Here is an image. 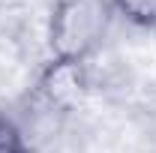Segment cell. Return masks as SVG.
Segmentation results:
<instances>
[{
  "instance_id": "6da1fadb",
  "label": "cell",
  "mask_w": 156,
  "mask_h": 153,
  "mask_svg": "<svg viewBox=\"0 0 156 153\" xmlns=\"http://www.w3.org/2000/svg\"><path fill=\"white\" fill-rule=\"evenodd\" d=\"M108 0H57L48 21V42L54 57L63 60H87L108 33L111 24Z\"/></svg>"
},
{
  "instance_id": "7a4b0ae2",
  "label": "cell",
  "mask_w": 156,
  "mask_h": 153,
  "mask_svg": "<svg viewBox=\"0 0 156 153\" xmlns=\"http://www.w3.org/2000/svg\"><path fill=\"white\" fill-rule=\"evenodd\" d=\"M87 90V69L84 60L54 57L39 78V93L57 108H72Z\"/></svg>"
},
{
  "instance_id": "3957f363",
  "label": "cell",
  "mask_w": 156,
  "mask_h": 153,
  "mask_svg": "<svg viewBox=\"0 0 156 153\" xmlns=\"http://www.w3.org/2000/svg\"><path fill=\"white\" fill-rule=\"evenodd\" d=\"M114 15L135 27H156V0H108Z\"/></svg>"
},
{
  "instance_id": "277c9868",
  "label": "cell",
  "mask_w": 156,
  "mask_h": 153,
  "mask_svg": "<svg viewBox=\"0 0 156 153\" xmlns=\"http://www.w3.org/2000/svg\"><path fill=\"white\" fill-rule=\"evenodd\" d=\"M0 153H27L24 132L9 117H0Z\"/></svg>"
}]
</instances>
